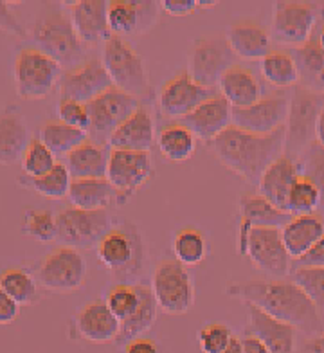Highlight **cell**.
<instances>
[{
	"mask_svg": "<svg viewBox=\"0 0 324 353\" xmlns=\"http://www.w3.org/2000/svg\"><path fill=\"white\" fill-rule=\"evenodd\" d=\"M227 296L252 305L274 319L283 321L306 335L324 330L323 316L292 279H243L225 287Z\"/></svg>",
	"mask_w": 324,
	"mask_h": 353,
	"instance_id": "6da1fadb",
	"label": "cell"
},
{
	"mask_svg": "<svg viewBox=\"0 0 324 353\" xmlns=\"http://www.w3.org/2000/svg\"><path fill=\"white\" fill-rule=\"evenodd\" d=\"M285 126L270 134H250L231 125L209 146L218 161L247 182H259L270 164L285 152Z\"/></svg>",
	"mask_w": 324,
	"mask_h": 353,
	"instance_id": "7a4b0ae2",
	"label": "cell"
},
{
	"mask_svg": "<svg viewBox=\"0 0 324 353\" xmlns=\"http://www.w3.org/2000/svg\"><path fill=\"white\" fill-rule=\"evenodd\" d=\"M96 251L116 283H130L143 276L146 267V242L134 222L125 220L119 225H112L97 243Z\"/></svg>",
	"mask_w": 324,
	"mask_h": 353,
	"instance_id": "3957f363",
	"label": "cell"
},
{
	"mask_svg": "<svg viewBox=\"0 0 324 353\" xmlns=\"http://www.w3.org/2000/svg\"><path fill=\"white\" fill-rule=\"evenodd\" d=\"M32 38L38 49L54 58L60 65H78L83 56V43L76 34L69 13L60 6L43 8L32 29Z\"/></svg>",
	"mask_w": 324,
	"mask_h": 353,
	"instance_id": "277c9868",
	"label": "cell"
},
{
	"mask_svg": "<svg viewBox=\"0 0 324 353\" xmlns=\"http://www.w3.org/2000/svg\"><path fill=\"white\" fill-rule=\"evenodd\" d=\"M324 107V92L308 87H296L288 105V116L285 123V152L287 157L297 159L315 141V126Z\"/></svg>",
	"mask_w": 324,
	"mask_h": 353,
	"instance_id": "5b68a950",
	"label": "cell"
},
{
	"mask_svg": "<svg viewBox=\"0 0 324 353\" xmlns=\"http://www.w3.org/2000/svg\"><path fill=\"white\" fill-rule=\"evenodd\" d=\"M63 70L54 58L40 51L38 47H28L17 54L13 63L14 88L22 99H43L60 83Z\"/></svg>",
	"mask_w": 324,
	"mask_h": 353,
	"instance_id": "8992f818",
	"label": "cell"
},
{
	"mask_svg": "<svg viewBox=\"0 0 324 353\" xmlns=\"http://www.w3.org/2000/svg\"><path fill=\"white\" fill-rule=\"evenodd\" d=\"M103 65L107 69L114 87L130 96H144L150 92V81L143 58L125 38L112 34L103 49Z\"/></svg>",
	"mask_w": 324,
	"mask_h": 353,
	"instance_id": "52a82bcc",
	"label": "cell"
},
{
	"mask_svg": "<svg viewBox=\"0 0 324 353\" xmlns=\"http://www.w3.org/2000/svg\"><path fill=\"white\" fill-rule=\"evenodd\" d=\"M58 242L72 249L97 247L103 236L112 229V216L108 210H79L67 208L56 213Z\"/></svg>",
	"mask_w": 324,
	"mask_h": 353,
	"instance_id": "ba28073f",
	"label": "cell"
},
{
	"mask_svg": "<svg viewBox=\"0 0 324 353\" xmlns=\"http://www.w3.org/2000/svg\"><path fill=\"white\" fill-rule=\"evenodd\" d=\"M152 290L159 308L166 314H185L194 303V287L190 272L176 260H162L153 270Z\"/></svg>",
	"mask_w": 324,
	"mask_h": 353,
	"instance_id": "9c48e42d",
	"label": "cell"
},
{
	"mask_svg": "<svg viewBox=\"0 0 324 353\" xmlns=\"http://www.w3.org/2000/svg\"><path fill=\"white\" fill-rule=\"evenodd\" d=\"M236 63V54L222 34L194 40L188 54V72L202 87H214L229 67Z\"/></svg>",
	"mask_w": 324,
	"mask_h": 353,
	"instance_id": "30bf717a",
	"label": "cell"
},
{
	"mask_svg": "<svg viewBox=\"0 0 324 353\" xmlns=\"http://www.w3.org/2000/svg\"><path fill=\"white\" fill-rule=\"evenodd\" d=\"M153 175V159L150 152L110 150L107 181L116 191V204H126L135 191Z\"/></svg>",
	"mask_w": 324,
	"mask_h": 353,
	"instance_id": "8fae6325",
	"label": "cell"
},
{
	"mask_svg": "<svg viewBox=\"0 0 324 353\" xmlns=\"http://www.w3.org/2000/svg\"><path fill=\"white\" fill-rule=\"evenodd\" d=\"M87 107L88 116H90L88 135L96 143L108 146L110 135L117 130V126L125 121L126 117L132 116L139 108V101L117 87H110L107 92H103L101 96L87 103Z\"/></svg>",
	"mask_w": 324,
	"mask_h": 353,
	"instance_id": "7c38bea8",
	"label": "cell"
},
{
	"mask_svg": "<svg viewBox=\"0 0 324 353\" xmlns=\"http://www.w3.org/2000/svg\"><path fill=\"white\" fill-rule=\"evenodd\" d=\"M37 278L47 290L72 292L85 285L87 261L78 249L61 245L40 261Z\"/></svg>",
	"mask_w": 324,
	"mask_h": 353,
	"instance_id": "4fadbf2b",
	"label": "cell"
},
{
	"mask_svg": "<svg viewBox=\"0 0 324 353\" xmlns=\"http://www.w3.org/2000/svg\"><path fill=\"white\" fill-rule=\"evenodd\" d=\"M240 254L247 256L259 270L274 278L281 279L290 272L292 258L283 243L281 229L278 228L250 229Z\"/></svg>",
	"mask_w": 324,
	"mask_h": 353,
	"instance_id": "5bb4252c",
	"label": "cell"
},
{
	"mask_svg": "<svg viewBox=\"0 0 324 353\" xmlns=\"http://www.w3.org/2000/svg\"><path fill=\"white\" fill-rule=\"evenodd\" d=\"M290 99L285 92L261 96L247 108H232V125L250 134H270L285 126Z\"/></svg>",
	"mask_w": 324,
	"mask_h": 353,
	"instance_id": "9a60e30c",
	"label": "cell"
},
{
	"mask_svg": "<svg viewBox=\"0 0 324 353\" xmlns=\"http://www.w3.org/2000/svg\"><path fill=\"white\" fill-rule=\"evenodd\" d=\"M114 87L107 69L99 58H87L78 65L65 70L60 79L61 98L74 99L79 103H90L94 98Z\"/></svg>",
	"mask_w": 324,
	"mask_h": 353,
	"instance_id": "2e32d148",
	"label": "cell"
},
{
	"mask_svg": "<svg viewBox=\"0 0 324 353\" xmlns=\"http://www.w3.org/2000/svg\"><path fill=\"white\" fill-rule=\"evenodd\" d=\"M317 6L310 2H276L274 4L272 34L285 43L301 46L314 34Z\"/></svg>",
	"mask_w": 324,
	"mask_h": 353,
	"instance_id": "e0dca14e",
	"label": "cell"
},
{
	"mask_svg": "<svg viewBox=\"0 0 324 353\" xmlns=\"http://www.w3.org/2000/svg\"><path fill=\"white\" fill-rule=\"evenodd\" d=\"M294 214L279 210L259 193L245 191L238 199V252L245 245L247 234L252 228H278L281 229Z\"/></svg>",
	"mask_w": 324,
	"mask_h": 353,
	"instance_id": "ac0fdd59",
	"label": "cell"
},
{
	"mask_svg": "<svg viewBox=\"0 0 324 353\" xmlns=\"http://www.w3.org/2000/svg\"><path fill=\"white\" fill-rule=\"evenodd\" d=\"M211 88L202 87L188 70L170 78L159 90V107L168 117H185L211 96Z\"/></svg>",
	"mask_w": 324,
	"mask_h": 353,
	"instance_id": "d6986e66",
	"label": "cell"
},
{
	"mask_svg": "<svg viewBox=\"0 0 324 353\" xmlns=\"http://www.w3.org/2000/svg\"><path fill=\"white\" fill-rule=\"evenodd\" d=\"M182 123L193 132L196 139L209 144L232 125V107L222 94L213 92L191 114L182 117Z\"/></svg>",
	"mask_w": 324,
	"mask_h": 353,
	"instance_id": "ffe728a7",
	"label": "cell"
},
{
	"mask_svg": "<svg viewBox=\"0 0 324 353\" xmlns=\"http://www.w3.org/2000/svg\"><path fill=\"white\" fill-rule=\"evenodd\" d=\"M155 2H134V0H112L108 2V28L114 37L143 33L157 20Z\"/></svg>",
	"mask_w": 324,
	"mask_h": 353,
	"instance_id": "44dd1931",
	"label": "cell"
},
{
	"mask_svg": "<svg viewBox=\"0 0 324 353\" xmlns=\"http://www.w3.org/2000/svg\"><path fill=\"white\" fill-rule=\"evenodd\" d=\"M108 2L103 0H79L70 2L67 8L74 31L81 43L107 42L112 37L108 28Z\"/></svg>",
	"mask_w": 324,
	"mask_h": 353,
	"instance_id": "7402d4cb",
	"label": "cell"
},
{
	"mask_svg": "<svg viewBox=\"0 0 324 353\" xmlns=\"http://www.w3.org/2000/svg\"><path fill=\"white\" fill-rule=\"evenodd\" d=\"M249 325L247 332L254 334L270 353H296L297 330L294 326L267 316L252 305H245Z\"/></svg>",
	"mask_w": 324,
	"mask_h": 353,
	"instance_id": "603a6c76",
	"label": "cell"
},
{
	"mask_svg": "<svg viewBox=\"0 0 324 353\" xmlns=\"http://www.w3.org/2000/svg\"><path fill=\"white\" fill-rule=\"evenodd\" d=\"M76 332L81 339L90 343H108L119 337L121 323L105 301L87 303L74 317Z\"/></svg>",
	"mask_w": 324,
	"mask_h": 353,
	"instance_id": "cb8c5ba5",
	"label": "cell"
},
{
	"mask_svg": "<svg viewBox=\"0 0 324 353\" xmlns=\"http://www.w3.org/2000/svg\"><path fill=\"white\" fill-rule=\"evenodd\" d=\"M155 143V125L148 108L139 107L117 126V130L108 139L110 150H132V152H150Z\"/></svg>",
	"mask_w": 324,
	"mask_h": 353,
	"instance_id": "d4e9b609",
	"label": "cell"
},
{
	"mask_svg": "<svg viewBox=\"0 0 324 353\" xmlns=\"http://www.w3.org/2000/svg\"><path fill=\"white\" fill-rule=\"evenodd\" d=\"M227 42L234 54L245 60H263L270 52V34L254 19H240L227 29Z\"/></svg>",
	"mask_w": 324,
	"mask_h": 353,
	"instance_id": "484cf974",
	"label": "cell"
},
{
	"mask_svg": "<svg viewBox=\"0 0 324 353\" xmlns=\"http://www.w3.org/2000/svg\"><path fill=\"white\" fill-rule=\"evenodd\" d=\"M299 176V168L294 159L279 155L272 164H270L258 182L259 195L265 196L270 204H274L279 210L287 211V200L294 182Z\"/></svg>",
	"mask_w": 324,
	"mask_h": 353,
	"instance_id": "4316f807",
	"label": "cell"
},
{
	"mask_svg": "<svg viewBox=\"0 0 324 353\" xmlns=\"http://www.w3.org/2000/svg\"><path fill=\"white\" fill-rule=\"evenodd\" d=\"M324 236V220L317 213L292 216L281 228L283 243L292 260H299Z\"/></svg>",
	"mask_w": 324,
	"mask_h": 353,
	"instance_id": "83f0119b",
	"label": "cell"
},
{
	"mask_svg": "<svg viewBox=\"0 0 324 353\" xmlns=\"http://www.w3.org/2000/svg\"><path fill=\"white\" fill-rule=\"evenodd\" d=\"M220 94L232 108H247L261 98V85L254 72L247 67L234 63L223 72L218 81Z\"/></svg>",
	"mask_w": 324,
	"mask_h": 353,
	"instance_id": "f1b7e54d",
	"label": "cell"
},
{
	"mask_svg": "<svg viewBox=\"0 0 324 353\" xmlns=\"http://www.w3.org/2000/svg\"><path fill=\"white\" fill-rule=\"evenodd\" d=\"M108 154V146L87 139L65 155V168L72 179H107Z\"/></svg>",
	"mask_w": 324,
	"mask_h": 353,
	"instance_id": "f546056e",
	"label": "cell"
},
{
	"mask_svg": "<svg viewBox=\"0 0 324 353\" xmlns=\"http://www.w3.org/2000/svg\"><path fill=\"white\" fill-rule=\"evenodd\" d=\"M29 141L28 125L19 112L0 114V164L10 166L20 161Z\"/></svg>",
	"mask_w": 324,
	"mask_h": 353,
	"instance_id": "4dcf8cb0",
	"label": "cell"
},
{
	"mask_svg": "<svg viewBox=\"0 0 324 353\" xmlns=\"http://www.w3.org/2000/svg\"><path fill=\"white\" fill-rule=\"evenodd\" d=\"M72 208L79 210H107L116 191L107 179H72L69 190Z\"/></svg>",
	"mask_w": 324,
	"mask_h": 353,
	"instance_id": "1f68e13d",
	"label": "cell"
},
{
	"mask_svg": "<svg viewBox=\"0 0 324 353\" xmlns=\"http://www.w3.org/2000/svg\"><path fill=\"white\" fill-rule=\"evenodd\" d=\"M157 144L162 157H166L172 163H182L194 155L196 137L182 121H172L161 128Z\"/></svg>",
	"mask_w": 324,
	"mask_h": 353,
	"instance_id": "d6a6232c",
	"label": "cell"
},
{
	"mask_svg": "<svg viewBox=\"0 0 324 353\" xmlns=\"http://www.w3.org/2000/svg\"><path fill=\"white\" fill-rule=\"evenodd\" d=\"M137 287H139L141 294L139 307L134 312V316L121 323L119 337L116 339L117 344H126L128 341L143 337L144 332H148L157 319L159 305L155 301L153 290L146 285H137Z\"/></svg>",
	"mask_w": 324,
	"mask_h": 353,
	"instance_id": "836d02e7",
	"label": "cell"
},
{
	"mask_svg": "<svg viewBox=\"0 0 324 353\" xmlns=\"http://www.w3.org/2000/svg\"><path fill=\"white\" fill-rule=\"evenodd\" d=\"M38 139L45 144L54 155H69L79 144H83L88 139V134L74 126L65 125L60 119H51L40 126Z\"/></svg>",
	"mask_w": 324,
	"mask_h": 353,
	"instance_id": "e575fe53",
	"label": "cell"
},
{
	"mask_svg": "<svg viewBox=\"0 0 324 353\" xmlns=\"http://www.w3.org/2000/svg\"><path fill=\"white\" fill-rule=\"evenodd\" d=\"M0 288L4 290L10 298L19 303L20 307H31L40 299L38 285L29 270L20 267L2 270L0 274Z\"/></svg>",
	"mask_w": 324,
	"mask_h": 353,
	"instance_id": "d590c367",
	"label": "cell"
},
{
	"mask_svg": "<svg viewBox=\"0 0 324 353\" xmlns=\"http://www.w3.org/2000/svg\"><path fill=\"white\" fill-rule=\"evenodd\" d=\"M261 74L276 87H292L299 81V69L294 54L274 49L261 60Z\"/></svg>",
	"mask_w": 324,
	"mask_h": 353,
	"instance_id": "8d00e7d4",
	"label": "cell"
},
{
	"mask_svg": "<svg viewBox=\"0 0 324 353\" xmlns=\"http://www.w3.org/2000/svg\"><path fill=\"white\" fill-rule=\"evenodd\" d=\"M294 60L299 69V78L310 85L308 88L315 90L317 79L324 70V49L319 42V33H314L305 43L297 47Z\"/></svg>",
	"mask_w": 324,
	"mask_h": 353,
	"instance_id": "74e56055",
	"label": "cell"
},
{
	"mask_svg": "<svg viewBox=\"0 0 324 353\" xmlns=\"http://www.w3.org/2000/svg\"><path fill=\"white\" fill-rule=\"evenodd\" d=\"M173 254L184 267L199 265L207 256V242L204 232L194 228H184L173 238Z\"/></svg>",
	"mask_w": 324,
	"mask_h": 353,
	"instance_id": "f35d334b",
	"label": "cell"
},
{
	"mask_svg": "<svg viewBox=\"0 0 324 353\" xmlns=\"http://www.w3.org/2000/svg\"><path fill=\"white\" fill-rule=\"evenodd\" d=\"M22 179V176H20ZM23 188H29V190L37 191L42 196H49V199H63V196L69 195L70 182H72V176H70L69 170L65 168V164L58 163L51 172L45 173L42 176H37V179H31V176H23L22 181H19Z\"/></svg>",
	"mask_w": 324,
	"mask_h": 353,
	"instance_id": "ab89813d",
	"label": "cell"
},
{
	"mask_svg": "<svg viewBox=\"0 0 324 353\" xmlns=\"http://www.w3.org/2000/svg\"><path fill=\"white\" fill-rule=\"evenodd\" d=\"M323 205L319 188L306 176L299 175L288 193L287 211L294 216L297 214H314Z\"/></svg>",
	"mask_w": 324,
	"mask_h": 353,
	"instance_id": "60d3db41",
	"label": "cell"
},
{
	"mask_svg": "<svg viewBox=\"0 0 324 353\" xmlns=\"http://www.w3.org/2000/svg\"><path fill=\"white\" fill-rule=\"evenodd\" d=\"M105 303L119 323L134 316L141 303L139 287L132 283H114L105 294Z\"/></svg>",
	"mask_w": 324,
	"mask_h": 353,
	"instance_id": "b9f144b4",
	"label": "cell"
},
{
	"mask_svg": "<svg viewBox=\"0 0 324 353\" xmlns=\"http://www.w3.org/2000/svg\"><path fill=\"white\" fill-rule=\"evenodd\" d=\"M290 279L308 296L321 316H324V267H296Z\"/></svg>",
	"mask_w": 324,
	"mask_h": 353,
	"instance_id": "7bdbcfd3",
	"label": "cell"
},
{
	"mask_svg": "<svg viewBox=\"0 0 324 353\" xmlns=\"http://www.w3.org/2000/svg\"><path fill=\"white\" fill-rule=\"evenodd\" d=\"M56 164H58L56 163V155L47 148L42 141L38 137L29 141L28 148H26L22 157V168L26 176L37 179V176L45 175V173L51 172Z\"/></svg>",
	"mask_w": 324,
	"mask_h": 353,
	"instance_id": "ee69618b",
	"label": "cell"
},
{
	"mask_svg": "<svg viewBox=\"0 0 324 353\" xmlns=\"http://www.w3.org/2000/svg\"><path fill=\"white\" fill-rule=\"evenodd\" d=\"M23 232L38 242H54L58 240L56 214L45 210H29L23 216Z\"/></svg>",
	"mask_w": 324,
	"mask_h": 353,
	"instance_id": "f6af8a7d",
	"label": "cell"
},
{
	"mask_svg": "<svg viewBox=\"0 0 324 353\" xmlns=\"http://www.w3.org/2000/svg\"><path fill=\"white\" fill-rule=\"evenodd\" d=\"M296 163L299 168V175L310 179L319 188L324 205V146L314 141Z\"/></svg>",
	"mask_w": 324,
	"mask_h": 353,
	"instance_id": "bcb514c9",
	"label": "cell"
},
{
	"mask_svg": "<svg viewBox=\"0 0 324 353\" xmlns=\"http://www.w3.org/2000/svg\"><path fill=\"white\" fill-rule=\"evenodd\" d=\"M234 337L231 328L223 323H207L199 330V346L202 353H223Z\"/></svg>",
	"mask_w": 324,
	"mask_h": 353,
	"instance_id": "7dc6e473",
	"label": "cell"
},
{
	"mask_svg": "<svg viewBox=\"0 0 324 353\" xmlns=\"http://www.w3.org/2000/svg\"><path fill=\"white\" fill-rule=\"evenodd\" d=\"M56 112H58V119L63 121L65 125L74 126V128H79V130H83L88 134L90 116H88L87 103H79L69 98H60Z\"/></svg>",
	"mask_w": 324,
	"mask_h": 353,
	"instance_id": "c3c4849f",
	"label": "cell"
},
{
	"mask_svg": "<svg viewBox=\"0 0 324 353\" xmlns=\"http://www.w3.org/2000/svg\"><path fill=\"white\" fill-rule=\"evenodd\" d=\"M200 8L196 0H164L161 2V10L166 11L170 17H188Z\"/></svg>",
	"mask_w": 324,
	"mask_h": 353,
	"instance_id": "681fc988",
	"label": "cell"
},
{
	"mask_svg": "<svg viewBox=\"0 0 324 353\" xmlns=\"http://www.w3.org/2000/svg\"><path fill=\"white\" fill-rule=\"evenodd\" d=\"M0 31L17 34V37H22L26 33L8 2H0Z\"/></svg>",
	"mask_w": 324,
	"mask_h": 353,
	"instance_id": "f907efd6",
	"label": "cell"
},
{
	"mask_svg": "<svg viewBox=\"0 0 324 353\" xmlns=\"http://www.w3.org/2000/svg\"><path fill=\"white\" fill-rule=\"evenodd\" d=\"M20 314V305L0 288V325H11Z\"/></svg>",
	"mask_w": 324,
	"mask_h": 353,
	"instance_id": "816d5d0a",
	"label": "cell"
},
{
	"mask_svg": "<svg viewBox=\"0 0 324 353\" xmlns=\"http://www.w3.org/2000/svg\"><path fill=\"white\" fill-rule=\"evenodd\" d=\"M123 353H162L161 344L152 337H137L123 344Z\"/></svg>",
	"mask_w": 324,
	"mask_h": 353,
	"instance_id": "f5cc1de1",
	"label": "cell"
},
{
	"mask_svg": "<svg viewBox=\"0 0 324 353\" xmlns=\"http://www.w3.org/2000/svg\"><path fill=\"white\" fill-rule=\"evenodd\" d=\"M296 267H324V236L303 258L296 260Z\"/></svg>",
	"mask_w": 324,
	"mask_h": 353,
	"instance_id": "db71d44e",
	"label": "cell"
},
{
	"mask_svg": "<svg viewBox=\"0 0 324 353\" xmlns=\"http://www.w3.org/2000/svg\"><path fill=\"white\" fill-rule=\"evenodd\" d=\"M299 353H324V330H321L319 334L306 335L301 341Z\"/></svg>",
	"mask_w": 324,
	"mask_h": 353,
	"instance_id": "11a10c76",
	"label": "cell"
},
{
	"mask_svg": "<svg viewBox=\"0 0 324 353\" xmlns=\"http://www.w3.org/2000/svg\"><path fill=\"white\" fill-rule=\"evenodd\" d=\"M241 344H243V353H270L269 348L254 334L247 330L241 335Z\"/></svg>",
	"mask_w": 324,
	"mask_h": 353,
	"instance_id": "9f6ffc18",
	"label": "cell"
},
{
	"mask_svg": "<svg viewBox=\"0 0 324 353\" xmlns=\"http://www.w3.org/2000/svg\"><path fill=\"white\" fill-rule=\"evenodd\" d=\"M315 141L324 146V107L319 114V119H317V126H315Z\"/></svg>",
	"mask_w": 324,
	"mask_h": 353,
	"instance_id": "6f0895ef",
	"label": "cell"
},
{
	"mask_svg": "<svg viewBox=\"0 0 324 353\" xmlns=\"http://www.w3.org/2000/svg\"><path fill=\"white\" fill-rule=\"evenodd\" d=\"M223 353H243V344H241V337L234 335Z\"/></svg>",
	"mask_w": 324,
	"mask_h": 353,
	"instance_id": "680465c9",
	"label": "cell"
},
{
	"mask_svg": "<svg viewBox=\"0 0 324 353\" xmlns=\"http://www.w3.org/2000/svg\"><path fill=\"white\" fill-rule=\"evenodd\" d=\"M319 42H321V46H323V49H324V26L321 28V31H319Z\"/></svg>",
	"mask_w": 324,
	"mask_h": 353,
	"instance_id": "91938a15",
	"label": "cell"
}]
</instances>
